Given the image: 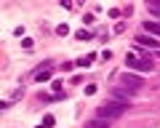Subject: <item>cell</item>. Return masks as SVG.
I'll list each match as a JSON object with an SVG mask.
<instances>
[{
  "label": "cell",
  "instance_id": "obj_10",
  "mask_svg": "<svg viewBox=\"0 0 160 128\" xmlns=\"http://www.w3.org/2000/svg\"><path fill=\"white\" fill-rule=\"evenodd\" d=\"M93 59H96V56L91 53V56H83V59H78L75 64H78V67H91V62H93Z\"/></svg>",
  "mask_w": 160,
  "mask_h": 128
},
{
  "label": "cell",
  "instance_id": "obj_11",
  "mask_svg": "<svg viewBox=\"0 0 160 128\" xmlns=\"http://www.w3.org/2000/svg\"><path fill=\"white\" fill-rule=\"evenodd\" d=\"M53 123H56V117H53V115H46V117H43V126H46V128H51Z\"/></svg>",
  "mask_w": 160,
  "mask_h": 128
},
{
  "label": "cell",
  "instance_id": "obj_8",
  "mask_svg": "<svg viewBox=\"0 0 160 128\" xmlns=\"http://www.w3.org/2000/svg\"><path fill=\"white\" fill-rule=\"evenodd\" d=\"M144 29H147L152 37H158V40H160V22H144Z\"/></svg>",
  "mask_w": 160,
  "mask_h": 128
},
{
  "label": "cell",
  "instance_id": "obj_3",
  "mask_svg": "<svg viewBox=\"0 0 160 128\" xmlns=\"http://www.w3.org/2000/svg\"><path fill=\"white\" fill-rule=\"evenodd\" d=\"M118 83L126 88V91H131V93H139L144 88V77L142 75H133V72H123V75L118 77Z\"/></svg>",
  "mask_w": 160,
  "mask_h": 128
},
{
  "label": "cell",
  "instance_id": "obj_14",
  "mask_svg": "<svg viewBox=\"0 0 160 128\" xmlns=\"http://www.w3.org/2000/svg\"><path fill=\"white\" fill-rule=\"evenodd\" d=\"M91 93H96V83H91V86H86V96H91Z\"/></svg>",
  "mask_w": 160,
  "mask_h": 128
},
{
  "label": "cell",
  "instance_id": "obj_16",
  "mask_svg": "<svg viewBox=\"0 0 160 128\" xmlns=\"http://www.w3.org/2000/svg\"><path fill=\"white\" fill-rule=\"evenodd\" d=\"M59 67H62L64 72H69V70H72V67H75V64H72V62H64V64H59Z\"/></svg>",
  "mask_w": 160,
  "mask_h": 128
},
{
  "label": "cell",
  "instance_id": "obj_12",
  "mask_svg": "<svg viewBox=\"0 0 160 128\" xmlns=\"http://www.w3.org/2000/svg\"><path fill=\"white\" fill-rule=\"evenodd\" d=\"M67 32H69V27H67V24H59V27H56V35H67Z\"/></svg>",
  "mask_w": 160,
  "mask_h": 128
},
{
  "label": "cell",
  "instance_id": "obj_17",
  "mask_svg": "<svg viewBox=\"0 0 160 128\" xmlns=\"http://www.w3.org/2000/svg\"><path fill=\"white\" fill-rule=\"evenodd\" d=\"M38 128H46V126H43V123H40V126H38Z\"/></svg>",
  "mask_w": 160,
  "mask_h": 128
},
{
  "label": "cell",
  "instance_id": "obj_6",
  "mask_svg": "<svg viewBox=\"0 0 160 128\" xmlns=\"http://www.w3.org/2000/svg\"><path fill=\"white\" fill-rule=\"evenodd\" d=\"M136 46H142V48H160V40L152 37V35H136Z\"/></svg>",
  "mask_w": 160,
  "mask_h": 128
},
{
  "label": "cell",
  "instance_id": "obj_2",
  "mask_svg": "<svg viewBox=\"0 0 160 128\" xmlns=\"http://www.w3.org/2000/svg\"><path fill=\"white\" fill-rule=\"evenodd\" d=\"M126 64L131 67L133 72H152L155 70V62L149 56H139V53H133V51L126 56Z\"/></svg>",
  "mask_w": 160,
  "mask_h": 128
},
{
  "label": "cell",
  "instance_id": "obj_15",
  "mask_svg": "<svg viewBox=\"0 0 160 128\" xmlns=\"http://www.w3.org/2000/svg\"><path fill=\"white\" fill-rule=\"evenodd\" d=\"M78 37H80V40H88V37H91V32H86V29H80V32H78Z\"/></svg>",
  "mask_w": 160,
  "mask_h": 128
},
{
  "label": "cell",
  "instance_id": "obj_13",
  "mask_svg": "<svg viewBox=\"0 0 160 128\" xmlns=\"http://www.w3.org/2000/svg\"><path fill=\"white\" fill-rule=\"evenodd\" d=\"M22 48H27V51H29V48H32V37H24V40H22Z\"/></svg>",
  "mask_w": 160,
  "mask_h": 128
},
{
  "label": "cell",
  "instance_id": "obj_5",
  "mask_svg": "<svg viewBox=\"0 0 160 128\" xmlns=\"http://www.w3.org/2000/svg\"><path fill=\"white\" fill-rule=\"evenodd\" d=\"M112 99H115V101H123V104H131L133 93H131V91H126L123 86H118V88H112Z\"/></svg>",
  "mask_w": 160,
  "mask_h": 128
},
{
  "label": "cell",
  "instance_id": "obj_7",
  "mask_svg": "<svg viewBox=\"0 0 160 128\" xmlns=\"http://www.w3.org/2000/svg\"><path fill=\"white\" fill-rule=\"evenodd\" d=\"M109 126H112V120H104V117H93L86 123V128H109Z\"/></svg>",
  "mask_w": 160,
  "mask_h": 128
},
{
  "label": "cell",
  "instance_id": "obj_9",
  "mask_svg": "<svg viewBox=\"0 0 160 128\" xmlns=\"http://www.w3.org/2000/svg\"><path fill=\"white\" fill-rule=\"evenodd\" d=\"M147 11L152 13V16H160V3H158V0H149V3H147Z\"/></svg>",
  "mask_w": 160,
  "mask_h": 128
},
{
  "label": "cell",
  "instance_id": "obj_1",
  "mask_svg": "<svg viewBox=\"0 0 160 128\" xmlns=\"http://www.w3.org/2000/svg\"><path fill=\"white\" fill-rule=\"evenodd\" d=\"M131 104H123V101H107L96 110V117H104V120H118L120 115H126V110Z\"/></svg>",
  "mask_w": 160,
  "mask_h": 128
},
{
  "label": "cell",
  "instance_id": "obj_4",
  "mask_svg": "<svg viewBox=\"0 0 160 128\" xmlns=\"http://www.w3.org/2000/svg\"><path fill=\"white\" fill-rule=\"evenodd\" d=\"M51 77H53V64L51 62H43V67L35 72V83H48Z\"/></svg>",
  "mask_w": 160,
  "mask_h": 128
}]
</instances>
